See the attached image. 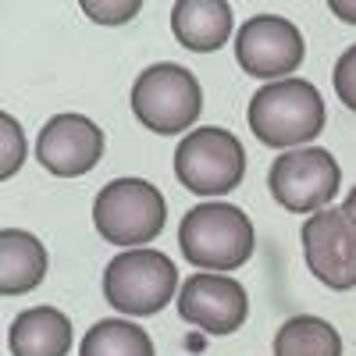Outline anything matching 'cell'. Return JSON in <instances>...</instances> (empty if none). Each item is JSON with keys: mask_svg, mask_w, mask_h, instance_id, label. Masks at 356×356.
Returning <instances> with one entry per match:
<instances>
[{"mask_svg": "<svg viewBox=\"0 0 356 356\" xmlns=\"http://www.w3.org/2000/svg\"><path fill=\"white\" fill-rule=\"evenodd\" d=\"M104 157V132L86 114H54L40 129L36 161L57 178L89 175Z\"/></svg>", "mask_w": 356, "mask_h": 356, "instance_id": "8fae6325", "label": "cell"}, {"mask_svg": "<svg viewBox=\"0 0 356 356\" xmlns=\"http://www.w3.org/2000/svg\"><path fill=\"white\" fill-rule=\"evenodd\" d=\"M0 136H4V168H0V175L11 178L25 161V136L11 114H0Z\"/></svg>", "mask_w": 356, "mask_h": 356, "instance_id": "d6986e66", "label": "cell"}, {"mask_svg": "<svg viewBox=\"0 0 356 356\" xmlns=\"http://www.w3.org/2000/svg\"><path fill=\"white\" fill-rule=\"evenodd\" d=\"M275 356H342V335L324 317H289L275 335Z\"/></svg>", "mask_w": 356, "mask_h": 356, "instance_id": "9a60e30c", "label": "cell"}, {"mask_svg": "<svg viewBox=\"0 0 356 356\" xmlns=\"http://www.w3.org/2000/svg\"><path fill=\"white\" fill-rule=\"evenodd\" d=\"M175 175L196 196H225L243 182L246 150L228 129H193L175 150Z\"/></svg>", "mask_w": 356, "mask_h": 356, "instance_id": "8992f818", "label": "cell"}, {"mask_svg": "<svg viewBox=\"0 0 356 356\" xmlns=\"http://www.w3.org/2000/svg\"><path fill=\"white\" fill-rule=\"evenodd\" d=\"M339 182H342V168L321 146L285 150L282 157H275L271 171H267V189L289 214H317L321 207H332Z\"/></svg>", "mask_w": 356, "mask_h": 356, "instance_id": "52a82bcc", "label": "cell"}, {"mask_svg": "<svg viewBox=\"0 0 356 356\" xmlns=\"http://www.w3.org/2000/svg\"><path fill=\"white\" fill-rule=\"evenodd\" d=\"M171 33L193 54H214L235 36V15L228 0H175Z\"/></svg>", "mask_w": 356, "mask_h": 356, "instance_id": "7c38bea8", "label": "cell"}, {"mask_svg": "<svg viewBox=\"0 0 356 356\" xmlns=\"http://www.w3.org/2000/svg\"><path fill=\"white\" fill-rule=\"evenodd\" d=\"M342 211H346V214L356 221V186L349 189V196H346V203H342Z\"/></svg>", "mask_w": 356, "mask_h": 356, "instance_id": "44dd1931", "label": "cell"}, {"mask_svg": "<svg viewBox=\"0 0 356 356\" xmlns=\"http://www.w3.org/2000/svg\"><path fill=\"white\" fill-rule=\"evenodd\" d=\"M332 82H335V93L339 100L356 114V43L346 47L335 61V72H332Z\"/></svg>", "mask_w": 356, "mask_h": 356, "instance_id": "ac0fdd59", "label": "cell"}, {"mask_svg": "<svg viewBox=\"0 0 356 356\" xmlns=\"http://www.w3.org/2000/svg\"><path fill=\"white\" fill-rule=\"evenodd\" d=\"M324 4H328V11H332L339 22L356 25V0H324Z\"/></svg>", "mask_w": 356, "mask_h": 356, "instance_id": "ffe728a7", "label": "cell"}, {"mask_svg": "<svg viewBox=\"0 0 356 356\" xmlns=\"http://www.w3.org/2000/svg\"><path fill=\"white\" fill-rule=\"evenodd\" d=\"M250 129L264 146L275 150H292L310 139H317L328 122V111L317 93V86L307 79H278L260 86L250 100Z\"/></svg>", "mask_w": 356, "mask_h": 356, "instance_id": "6da1fadb", "label": "cell"}, {"mask_svg": "<svg viewBox=\"0 0 356 356\" xmlns=\"http://www.w3.org/2000/svg\"><path fill=\"white\" fill-rule=\"evenodd\" d=\"M47 278V250L36 235L22 228L0 232V292L25 296Z\"/></svg>", "mask_w": 356, "mask_h": 356, "instance_id": "5bb4252c", "label": "cell"}, {"mask_svg": "<svg viewBox=\"0 0 356 356\" xmlns=\"http://www.w3.org/2000/svg\"><path fill=\"white\" fill-rule=\"evenodd\" d=\"M8 349L15 356H68L72 353V321L57 307L22 310L8 328Z\"/></svg>", "mask_w": 356, "mask_h": 356, "instance_id": "4fadbf2b", "label": "cell"}, {"mask_svg": "<svg viewBox=\"0 0 356 356\" xmlns=\"http://www.w3.org/2000/svg\"><path fill=\"white\" fill-rule=\"evenodd\" d=\"M178 317L207 335H232L246 324L250 300L246 289L232 275L218 271H196L178 289Z\"/></svg>", "mask_w": 356, "mask_h": 356, "instance_id": "30bf717a", "label": "cell"}, {"mask_svg": "<svg viewBox=\"0 0 356 356\" xmlns=\"http://www.w3.org/2000/svg\"><path fill=\"white\" fill-rule=\"evenodd\" d=\"M82 15L93 22V25H129L139 11H143V0H79Z\"/></svg>", "mask_w": 356, "mask_h": 356, "instance_id": "e0dca14e", "label": "cell"}, {"mask_svg": "<svg viewBox=\"0 0 356 356\" xmlns=\"http://www.w3.org/2000/svg\"><path fill=\"white\" fill-rule=\"evenodd\" d=\"M132 114L157 136H178L196 125L203 111V89L196 75L175 61H157L132 82Z\"/></svg>", "mask_w": 356, "mask_h": 356, "instance_id": "277c9868", "label": "cell"}, {"mask_svg": "<svg viewBox=\"0 0 356 356\" xmlns=\"http://www.w3.org/2000/svg\"><path fill=\"white\" fill-rule=\"evenodd\" d=\"M178 289L182 285H178L171 257L146 246L118 253L104 271V300L125 317L161 314L175 300Z\"/></svg>", "mask_w": 356, "mask_h": 356, "instance_id": "5b68a950", "label": "cell"}, {"mask_svg": "<svg viewBox=\"0 0 356 356\" xmlns=\"http://www.w3.org/2000/svg\"><path fill=\"white\" fill-rule=\"evenodd\" d=\"M307 57V40L300 25L282 15H253L235 29V61L253 79L278 82L300 72Z\"/></svg>", "mask_w": 356, "mask_h": 356, "instance_id": "ba28073f", "label": "cell"}, {"mask_svg": "<svg viewBox=\"0 0 356 356\" xmlns=\"http://www.w3.org/2000/svg\"><path fill=\"white\" fill-rule=\"evenodd\" d=\"M168 221V203L146 178H114L93 200V225L111 246L139 250L154 243Z\"/></svg>", "mask_w": 356, "mask_h": 356, "instance_id": "3957f363", "label": "cell"}, {"mask_svg": "<svg viewBox=\"0 0 356 356\" xmlns=\"http://www.w3.org/2000/svg\"><path fill=\"white\" fill-rule=\"evenodd\" d=\"M303 260L321 285L356 289V221L342 207H321L303 221Z\"/></svg>", "mask_w": 356, "mask_h": 356, "instance_id": "9c48e42d", "label": "cell"}, {"mask_svg": "<svg viewBox=\"0 0 356 356\" xmlns=\"http://www.w3.org/2000/svg\"><path fill=\"white\" fill-rule=\"evenodd\" d=\"M253 225L232 203H196L178 225V250L200 271H235L253 257Z\"/></svg>", "mask_w": 356, "mask_h": 356, "instance_id": "7a4b0ae2", "label": "cell"}, {"mask_svg": "<svg viewBox=\"0 0 356 356\" xmlns=\"http://www.w3.org/2000/svg\"><path fill=\"white\" fill-rule=\"evenodd\" d=\"M79 356H154V342L139 324L122 317H104L86 332Z\"/></svg>", "mask_w": 356, "mask_h": 356, "instance_id": "2e32d148", "label": "cell"}]
</instances>
